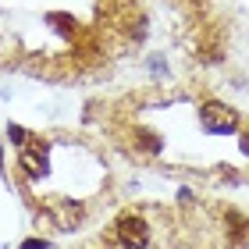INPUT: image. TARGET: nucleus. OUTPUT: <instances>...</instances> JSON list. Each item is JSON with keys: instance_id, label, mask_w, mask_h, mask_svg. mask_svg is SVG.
<instances>
[{"instance_id": "obj_1", "label": "nucleus", "mask_w": 249, "mask_h": 249, "mask_svg": "<svg viewBox=\"0 0 249 249\" xmlns=\"http://www.w3.org/2000/svg\"><path fill=\"white\" fill-rule=\"evenodd\" d=\"M199 118H203V128H207V132H213V135H231V132H239V114H235L231 107L217 104V100L203 104Z\"/></svg>"}, {"instance_id": "obj_2", "label": "nucleus", "mask_w": 249, "mask_h": 249, "mask_svg": "<svg viewBox=\"0 0 249 249\" xmlns=\"http://www.w3.org/2000/svg\"><path fill=\"white\" fill-rule=\"evenodd\" d=\"M114 231H118V242L124 249H146V242H150V224H146L142 217H135V213L121 217L114 224Z\"/></svg>"}, {"instance_id": "obj_3", "label": "nucleus", "mask_w": 249, "mask_h": 249, "mask_svg": "<svg viewBox=\"0 0 249 249\" xmlns=\"http://www.w3.org/2000/svg\"><path fill=\"white\" fill-rule=\"evenodd\" d=\"M18 150H21V167H25L29 178H43V175L50 171V164H47V142L25 139Z\"/></svg>"}, {"instance_id": "obj_4", "label": "nucleus", "mask_w": 249, "mask_h": 249, "mask_svg": "<svg viewBox=\"0 0 249 249\" xmlns=\"http://www.w3.org/2000/svg\"><path fill=\"white\" fill-rule=\"evenodd\" d=\"M50 213H53V221H57L61 228H75V224L82 221V210L78 207H57V203H50Z\"/></svg>"}, {"instance_id": "obj_5", "label": "nucleus", "mask_w": 249, "mask_h": 249, "mask_svg": "<svg viewBox=\"0 0 249 249\" xmlns=\"http://www.w3.org/2000/svg\"><path fill=\"white\" fill-rule=\"evenodd\" d=\"M7 135H11V142H25L29 135H25V128H18V124H11L7 128Z\"/></svg>"}, {"instance_id": "obj_6", "label": "nucleus", "mask_w": 249, "mask_h": 249, "mask_svg": "<svg viewBox=\"0 0 249 249\" xmlns=\"http://www.w3.org/2000/svg\"><path fill=\"white\" fill-rule=\"evenodd\" d=\"M21 249H50L47 239H29V242H21Z\"/></svg>"}, {"instance_id": "obj_7", "label": "nucleus", "mask_w": 249, "mask_h": 249, "mask_svg": "<svg viewBox=\"0 0 249 249\" xmlns=\"http://www.w3.org/2000/svg\"><path fill=\"white\" fill-rule=\"evenodd\" d=\"M242 150H246V153H249V135H246V139H242Z\"/></svg>"}, {"instance_id": "obj_8", "label": "nucleus", "mask_w": 249, "mask_h": 249, "mask_svg": "<svg viewBox=\"0 0 249 249\" xmlns=\"http://www.w3.org/2000/svg\"><path fill=\"white\" fill-rule=\"evenodd\" d=\"M0 167H4V150H0Z\"/></svg>"}]
</instances>
